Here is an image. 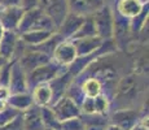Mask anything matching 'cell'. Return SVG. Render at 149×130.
<instances>
[{
	"mask_svg": "<svg viewBox=\"0 0 149 130\" xmlns=\"http://www.w3.org/2000/svg\"><path fill=\"white\" fill-rule=\"evenodd\" d=\"M144 92L145 82L140 74H137L136 72L125 74L116 86V91L110 100V107L113 104L116 105L113 111L123 108H136L137 100L141 99Z\"/></svg>",
	"mask_w": 149,
	"mask_h": 130,
	"instance_id": "6da1fadb",
	"label": "cell"
},
{
	"mask_svg": "<svg viewBox=\"0 0 149 130\" xmlns=\"http://www.w3.org/2000/svg\"><path fill=\"white\" fill-rule=\"evenodd\" d=\"M66 68L56 64L54 61H49L48 64L40 65L39 68L34 69L26 74V82H27V90L30 92L34 87L38 85H43V83H49L54 77H57L60 73L65 70Z\"/></svg>",
	"mask_w": 149,
	"mask_h": 130,
	"instance_id": "7a4b0ae2",
	"label": "cell"
},
{
	"mask_svg": "<svg viewBox=\"0 0 149 130\" xmlns=\"http://www.w3.org/2000/svg\"><path fill=\"white\" fill-rule=\"evenodd\" d=\"M93 25H95L96 35L100 39L107 40L113 39V30H114V12L110 5L105 4L99 11L92 14Z\"/></svg>",
	"mask_w": 149,
	"mask_h": 130,
	"instance_id": "3957f363",
	"label": "cell"
},
{
	"mask_svg": "<svg viewBox=\"0 0 149 130\" xmlns=\"http://www.w3.org/2000/svg\"><path fill=\"white\" fill-rule=\"evenodd\" d=\"M144 116H147V115H144ZM141 117V112L139 108L116 109L109 117V124H113L122 130H131L136 125H139Z\"/></svg>",
	"mask_w": 149,
	"mask_h": 130,
	"instance_id": "277c9868",
	"label": "cell"
},
{
	"mask_svg": "<svg viewBox=\"0 0 149 130\" xmlns=\"http://www.w3.org/2000/svg\"><path fill=\"white\" fill-rule=\"evenodd\" d=\"M38 8L52 20L56 27L61 25V22L69 13L66 0H39Z\"/></svg>",
	"mask_w": 149,
	"mask_h": 130,
	"instance_id": "5b68a950",
	"label": "cell"
},
{
	"mask_svg": "<svg viewBox=\"0 0 149 130\" xmlns=\"http://www.w3.org/2000/svg\"><path fill=\"white\" fill-rule=\"evenodd\" d=\"M49 108L52 109L54 117H56V120L58 122L81 116L79 105L74 100H71L69 96H66V95L62 96L61 99H58L57 102H54L52 105H49Z\"/></svg>",
	"mask_w": 149,
	"mask_h": 130,
	"instance_id": "8992f818",
	"label": "cell"
},
{
	"mask_svg": "<svg viewBox=\"0 0 149 130\" xmlns=\"http://www.w3.org/2000/svg\"><path fill=\"white\" fill-rule=\"evenodd\" d=\"M77 51L75 46H74L71 39H64L57 44V47L54 48L52 53V61L56 64L68 68L69 65L73 64V61L77 59Z\"/></svg>",
	"mask_w": 149,
	"mask_h": 130,
	"instance_id": "52a82bcc",
	"label": "cell"
},
{
	"mask_svg": "<svg viewBox=\"0 0 149 130\" xmlns=\"http://www.w3.org/2000/svg\"><path fill=\"white\" fill-rule=\"evenodd\" d=\"M17 61L21 65V68L24 69L25 73L29 74L30 72L39 68L40 65L48 64L49 61H52V59H51L48 55L42 53V52L35 51V50H30V48L26 47V51L24 52V55H22Z\"/></svg>",
	"mask_w": 149,
	"mask_h": 130,
	"instance_id": "ba28073f",
	"label": "cell"
},
{
	"mask_svg": "<svg viewBox=\"0 0 149 130\" xmlns=\"http://www.w3.org/2000/svg\"><path fill=\"white\" fill-rule=\"evenodd\" d=\"M69 12L82 17L92 16L96 11L104 7L105 0H66Z\"/></svg>",
	"mask_w": 149,
	"mask_h": 130,
	"instance_id": "9c48e42d",
	"label": "cell"
},
{
	"mask_svg": "<svg viewBox=\"0 0 149 130\" xmlns=\"http://www.w3.org/2000/svg\"><path fill=\"white\" fill-rule=\"evenodd\" d=\"M8 87L10 94H19V92H27V82H26V73L17 60H13L12 69H10V78Z\"/></svg>",
	"mask_w": 149,
	"mask_h": 130,
	"instance_id": "30bf717a",
	"label": "cell"
},
{
	"mask_svg": "<svg viewBox=\"0 0 149 130\" xmlns=\"http://www.w3.org/2000/svg\"><path fill=\"white\" fill-rule=\"evenodd\" d=\"M24 14V9L21 7H3L0 5V21L5 30L16 31L17 26Z\"/></svg>",
	"mask_w": 149,
	"mask_h": 130,
	"instance_id": "8fae6325",
	"label": "cell"
},
{
	"mask_svg": "<svg viewBox=\"0 0 149 130\" xmlns=\"http://www.w3.org/2000/svg\"><path fill=\"white\" fill-rule=\"evenodd\" d=\"M74 77L68 72V68L65 69L62 73H60L57 77H54L49 82L51 90H52V104L57 102L58 99H61L62 96H65L68 87L70 86V83L73 82ZM51 104V105H52Z\"/></svg>",
	"mask_w": 149,
	"mask_h": 130,
	"instance_id": "7c38bea8",
	"label": "cell"
},
{
	"mask_svg": "<svg viewBox=\"0 0 149 130\" xmlns=\"http://www.w3.org/2000/svg\"><path fill=\"white\" fill-rule=\"evenodd\" d=\"M83 20H84V17L69 12L66 17L64 18V21L61 22V25L57 27L56 33L60 34L64 39H71L74 37V34L78 31V29L81 27Z\"/></svg>",
	"mask_w": 149,
	"mask_h": 130,
	"instance_id": "4fadbf2b",
	"label": "cell"
},
{
	"mask_svg": "<svg viewBox=\"0 0 149 130\" xmlns=\"http://www.w3.org/2000/svg\"><path fill=\"white\" fill-rule=\"evenodd\" d=\"M22 117V130H45L43 125L40 107L35 105L30 107L25 112L21 113Z\"/></svg>",
	"mask_w": 149,
	"mask_h": 130,
	"instance_id": "5bb4252c",
	"label": "cell"
},
{
	"mask_svg": "<svg viewBox=\"0 0 149 130\" xmlns=\"http://www.w3.org/2000/svg\"><path fill=\"white\" fill-rule=\"evenodd\" d=\"M147 3L148 1H143V0H117L116 12L123 18L131 20L141 12Z\"/></svg>",
	"mask_w": 149,
	"mask_h": 130,
	"instance_id": "9a60e30c",
	"label": "cell"
},
{
	"mask_svg": "<svg viewBox=\"0 0 149 130\" xmlns=\"http://www.w3.org/2000/svg\"><path fill=\"white\" fill-rule=\"evenodd\" d=\"M19 40V35L16 31L5 30L4 35L0 40V56L7 61H10L14 57V52L17 48V43Z\"/></svg>",
	"mask_w": 149,
	"mask_h": 130,
	"instance_id": "2e32d148",
	"label": "cell"
},
{
	"mask_svg": "<svg viewBox=\"0 0 149 130\" xmlns=\"http://www.w3.org/2000/svg\"><path fill=\"white\" fill-rule=\"evenodd\" d=\"M73 43L75 46L77 56L83 57V56L92 55L93 52H96L99 50V47L102 43V39H100L99 37H88V38L74 39Z\"/></svg>",
	"mask_w": 149,
	"mask_h": 130,
	"instance_id": "e0dca14e",
	"label": "cell"
},
{
	"mask_svg": "<svg viewBox=\"0 0 149 130\" xmlns=\"http://www.w3.org/2000/svg\"><path fill=\"white\" fill-rule=\"evenodd\" d=\"M33 102L38 107H49L52 104V90L49 83L38 85L30 91Z\"/></svg>",
	"mask_w": 149,
	"mask_h": 130,
	"instance_id": "ac0fdd59",
	"label": "cell"
},
{
	"mask_svg": "<svg viewBox=\"0 0 149 130\" xmlns=\"http://www.w3.org/2000/svg\"><path fill=\"white\" fill-rule=\"evenodd\" d=\"M7 104L8 107H12L13 109L22 113L30 107H33L34 102L31 94L27 91V92H19V94H12L9 96V99L7 100Z\"/></svg>",
	"mask_w": 149,
	"mask_h": 130,
	"instance_id": "d6986e66",
	"label": "cell"
},
{
	"mask_svg": "<svg viewBox=\"0 0 149 130\" xmlns=\"http://www.w3.org/2000/svg\"><path fill=\"white\" fill-rule=\"evenodd\" d=\"M53 31H47V30H30L26 33L21 34L19 39L27 46V47H34V46H39L43 42H45L49 37L53 35Z\"/></svg>",
	"mask_w": 149,
	"mask_h": 130,
	"instance_id": "ffe728a7",
	"label": "cell"
},
{
	"mask_svg": "<svg viewBox=\"0 0 149 130\" xmlns=\"http://www.w3.org/2000/svg\"><path fill=\"white\" fill-rule=\"evenodd\" d=\"M79 85H81V90L84 95V98H96L97 95L102 94L101 85L95 78L86 77L79 82Z\"/></svg>",
	"mask_w": 149,
	"mask_h": 130,
	"instance_id": "44dd1931",
	"label": "cell"
},
{
	"mask_svg": "<svg viewBox=\"0 0 149 130\" xmlns=\"http://www.w3.org/2000/svg\"><path fill=\"white\" fill-rule=\"evenodd\" d=\"M88 37H97L96 35V30H95V25H93L92 16L84 17L81 27H79L78 31L74 34V37L71 38V40L81 39V38H88Z\"/></svg>",
	"mask_w": 149,
	"mask_h": 130,
	"instance_id": "7402d4cb",
	"label": "cell"
},
{
	"mask_svg": "<svg viewBox=\"0 0 149 130\" xmlns=\"http://www.w3.org/2000/svg\"><path fill=\"white\" fill-rule=\"evenodd\" d=\"M40 113L45 130H60V122L56 120L49 107H40Z\"/></svg>",
	"mask_w": 149,
	"mask_h": 130,
	"instance_id": "603a6c76",
	"label": "cell"
},
{
	"mask_svg": "<svg viewBox=\"0 0 149 130\" xmlns=\"http://www.w3.org/2000/svg\"><path fill=\"white\" fill-rule=\"evenodd\" d=\"M93 103H95V113L108 116L110 112V100L108 99L107 95H97L96 98H93Z\"/></svg>",
	"mask_w": 149,
	"mask_h": 130,
	"instance_id": "cb8c5ba5",
	"label": "cell"
},
{
	"mask_svg": "<svg viewBox=\"0 0 149 130\" xmlns=\"http://www.w3.org/2000/svg\"><path fill=\"white\" fill-rule=\"evenodd\" d=\"M60 130H86V128L81 117H74L60 122Z\"/></svg>",
	"mask_w": 149,
	"mask_h": 130,
	"instance_id": "d4e9b609",
	"label": "cell"
},
{
	"mask_svg": "<svg viewBox=\"0 0 149 130\" xmlns=\"http://www.w3.org/2000/svg\"><path fill=\"white\" fill-rule=\"evenodd\" d=\"M21 115V112L13 109L12 107H7L4 111L0 112V126H5L8 124H10L14 118H17Z\"/></svg>",
	"mask_w": 149,
	"mask_h": 130,
	"instance_id": "484cf974",
	"label": "cell"
},
{
	"mask_svg": "<svg viewBox=\"0 0 149 130\" xmlns=\"http://www.w3.org/2000/svg\"><path fill=\"white\" fill-rule=\"evenodd\" d=\"M13 60L7 61L0 68V86H8L10 78V69H12Z\"/></svg>",
	"mask_w": 149,
	"mask_h": 130,
	"instance_id": "4316f807",
	"label": "cell"
},
{
	"mask_svg": "<svg viewBox=\"0 0 149 130\" xmlns=\"http://www.w3.org/2000/svg\"><path fill=\"white\" fill-rule=\"evenodd\" d=\"M39 7V0H21V8L24 11H30Z\"/></svg>",
	"mask_w": 149,
	"mask_h": 130,
	"instance_id": "83f0119b",
	"label": "cell"
},
{
	"mask_svg": "<svg viewBox=\"0 0 149 130\" xmlns=\"http://www.w3.org/2000/svg\"><path fill=\"white\" fill-rule=\"evenodd\" d=\"M10 90L8 86H0V100H3V102H7L8 99H9L10 96Z\"/></svg>",
	"mask_w": 149,
	"mask_h": 130,
	"instance_id": "f1b7e54d",
	"label": "cell"
},
{
	"mask_svg": "<svg viewBox=\"0 0 149 130\" xmlns=\"http://www.w3.org/2000/svg\"><path fill=\"white\" fill-rule=\"evenodd\" d=\"M3 7H21V0H0Z\"/></svg>",
	"mask_w": 149,
	"mask_h": 130,
	"instance_id": "f546056e",
	"label": "cell"
},
{
	"mask_svg": "<svg viewBox=\"0 0 149 130\" xmlns=\"http://www.w3.org/2000/svg\"><path fill=\"white\" fill-rule=\"evenodd\" d=\"M105 130H122V129L118 128V126H116V125H113V124H108Z\"/></svg>",
	"mask_w": 149,
	"mask_h": 130,
	"instance_id": "4dcf8cb0",
	"label": "cell"
},
{
	"mask_svg": "<svg viewBox=\"0 0 149 130\" xmlns=\"http://www.w3.org/2000/svg\"><path fill=\"white\" fill-rule=\"evenodd\" d=\"M8 107V104H7V102H3V100H0V112L1 111H4L5 108Z\"/></svg>",
	"mask_w": 149,
	"mask_h": 130,
	"instance_id": "1f68e13d",
	"label": "cell"
},
{
	"mask_svg": "<svg viewBox=\"0 0 149 130\" xmlns=\"http://www.w3.org/2000/svg\"><path fill=\"white\" fill-rule=\"evenodd\" d=\"M4 33H5V29H4V26H3L1 21H0V40H1L3 35H4Z\"/></svg>",
	"mask_w": 149,
	"mask_h": 130,
	"instance_id": "d6a6232c",
	"label": "cell"
},
{
	"mask_svg": "<svg viewBox=\"0 0 149 130\" xmlns=\"http://www.w3.org/2000/svg\"><path fill=\"white\" fill-rule=\"evenodd\" d=\"M131 130H148V129H147V128H144V126H143L141 124H139V125H136L135 128L131 129Z\"/></svg>",
	"mask_w": 149,
	"mask_h": 130,
	"instance_id": "836d02e7",
	"label": "cell"
},
{
	"mask_svg": "<svg viewBox=\"0 0 149 130\" xmlns=\"http://www.w3.org/2000/svg\"><path fill=\"white\" fill-rule=\"evenodd\" d=\"M5 63H7V60H5V59H3V57H1V56H0V68H1V66H3V65H4V64H5Z\"/></svg>",
	"mask_w": 149,
	"mask_h": 130,
	"instance_id": "e575fe53",
	"label": "cell"
}]
</instances>
